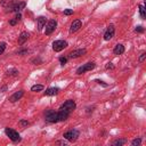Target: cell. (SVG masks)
I'll return each mask as SVG.
<instances>
[{"instance_id":"1f68e13d","label":"cell","mask_w":146,"mask_h":146,"mask_svg":"<svg viewBox=\"0 0 146 146\" xmlns=\"http://www.w3.org/2000/svg\"><path fill=\"white\" fill-rule=\"evenodd\" d=\"M106 68H111V70H113V68H114V66H113V64H112V63H108V64L106 65Z\"/></svg>"},{"instance_id":"2e32d148","label":"cell","mask_w":146,"mask_h":146,"mask_svg":"<svg viewBox=\"0 0 146 146\" xmlns=\"http://www.w3.org/2000/svg\"><path fill=\"white\" fill-rule=\"evenodd\" d=\"M113 52H114V55H121V54L124 52V47L119 43V44H116L115 48L113 49Z\"/></svg>"},{"instance_id":"7c38bea8","label":"cell","mask_w":146,"mask_h":146,"mask_svg":"<svg viewBox=\"0 0 146 146\" xmlns=\"http://www.w3.org/2000/svg\"><path fill=\"white\" fill-rule=\"evenodd\" d=\"M58 92H59V89L56 88V87H52V88L47 89V90L44 91V95H46V96H55V95H57Z\"/></svg>"},{"instance_id":"44dd1931","label":"cell","mask_w":146,"mask_h":146,"mask_svg":"<svg viewBox=\"0 0 146 146\" xmlns=\"http://www.w3.org/2000/svg\"><path fill=\"white\" fill-rule=\"evenodd\" d=\"M140 143H141V139L140 138H137V139H133L131 141V145L132 146H137V145H140Z\"/></svg>"},{"instance_id":"484cf974","label":"cell","mask_w":146,"mask_h":146,"mask_svg":"<svg viewBox=\"0 0 146 146\" xmlns=\"http://www.w3.org/2000/svg\"><path fill=\"white\" fill-rule=\"evenodd\" d=\"M59 62H60L62 65H65L66 62H67V58H65V57H59Z\"/></svg>"},{"instance_id":"f546056e","label":"cell","mask_w":146,"mask_h":146,"mask_svg":"<svg viewBox=\"0 0 146 146\" xmlns=\"http://www.w3.org/2000/svg\"><path fill=\"white\" fill-rule=\"evenodd\" d=\"M16 23H17V21H16L15 18H14V19H10V21H9V24H10V25H15Z\"/></svg>"},{"instance_id":"d4e9b609","label":"cell","mask_w":146,"mask_h":146,"mask_svg":"<svg viewBox=\"0 0 146 146\" xmlns=\"http://www.w3.org/2000/svg\"><path fill=\"white\" fill-rule=\"evenodd\" d=\"M73 14V10L72 9H64V15H72Z\"/></svg>"},{"instance_id":"5bb4252c","label":"cell","mask_w":146,"mask_h":146,"mask_svg":"<svg viewBox=\"0 0 146 146\" xmlns=\"http://www.w3.org/2000/svg\"><path fill=\"white\" fill-rule=\"evenodd\" d=\"M27 39H29V33L27 32H22L21 35L18 36V44H23Z\"/></svg>"},{"instance_id":"7402d4cb","label":"cell","mask_w":146,"mask_h":146,"mask_svg":"<svg viewBox=\"0 0 146 146\" xmlns=\"http://www.w3.org/2000/svg\"><path fill=\"white\" fill-rule=\"evenodd\" d=\"M5 49H6V43H5V42H1V43H0V55L5 51Z\"/></svg>"},{"instance_id":"8fae6325","label":"cell","mask_w":146,"mask_h":146,"mask_svg":"<svg viewBox=\"0 0 146 146\" xmlns=\"http://www.w3.org/2000/svg\"><path fill=\"white\" fill-rule=\"evenodd\" d=\"M82 26V23H81V21L80 19H76V21H74L72 24H71V29H70V32L71 33H73V32H76L80 27Z\"/></svg>"},{"instance_id":"52a82bcc","label":"cell","mask_w":146,"mask_h":146,"mask_svg":"<svg viewBox=\"0 0 146 146\" xmlns=\"http://www.w3.org/2000/svg\"><path fill=\"white\" fill-rule=\"evenodd\" d=\"M56 26H57V22L55 21V19H50L47 24H46V30H44V33L46 34H51L54 31H55V29H56Z\"/></svg>"},{"instance_id":"4dcf8cb0","label":"cell","mask_w":146,"mask_h":146,"mask_svg":"<svg viewBox=\"0 0 146 146\" xmlns=\"http://www.w3.org/2000/svg\"><path fill=\"white\" fill-rule=\"evenodd\" d=\"M27 52V50L26 49H23V50H19L18 51V55H24V54H26Z\"/></svg>"},{"instance_id":"d6a6232c","label":"cell","mask_w":146,"mask_h":146,"mask_svg":"<svg viewBox=\"0 0 146 146\" xmlns=\"http://www.w3.org/2000/svg\"><path fill=\"white\" fill-rule=\"evenodd\" d=\"M96 82H98L99 84H103L104 87H107V84H106V83H104V82H103V81H100V80H96Z\"/></svg>"},{"instance_id":"d6986e66","label":"cell","mask_w":146,"mask_h":146,"mask_svg":"<svg viewBox=\"0 0 146 146\" xmlns=\"http://www.w3.org/2000/svg\"><path fill=\"white\" fill-rule=\"evenodd\" d=\"M139 14H140V17H141L143 19H145L146 14H145V8H144L143 5H139Z\"/></svg>"},{"instance_id":"ffe728a7","label":"cell","mask_w":146,"mask_h":146,"mask_svg":"<svg viewBox=\"0 0 146 146\" xmlns=\"http://www.w3.org/2000/svg\"><path fill=\"white\" fill-rule=\"evenodd\" d=\"M17 74H18V71L15 70V68H11V70L7 71V75H17Z\"/></svg>"},{"instance_id":"9c48e42d","label":"cell","mask_w":146,"mask_h":146,"mask_svg":"<svg viewBox=\"0 0 146 146\" xmlns=\"http://www.w3.org/2000/svg\"><path fill=\"white\" fill-rule=\"evenodd\" d=\"M86 52H87V50L84 48H82V49H75V50H73V51H71L68 54V57L70 58H78V57L84 55Z\"/></svg>"},{"instance_id":"30bf717a","label":"cell","mask_w":146,"mask_h":146,"mask_svg":"<svg viewBox=\"0 0 146 146\" xmlns=\"http://www.w3.org/2000/svg\"><path fill=\"white\" fill-rule=\"evenodd\" d=\"M23 95H24V90H18V91H16L15 94H13V95L9 97V102L15 103V102L19 100V99L23 97Z\"/></svg>"},{"instance_id":"f1b7e54d","label":"cell","mask_w":146,"mask_h":146,"mask_svg":"<svg viewBox=\"0 0 146 146\" xmlns=\"http://www.w3.org/2000/svg\"><path fill=\"white\" fill-rule=\"evenodd\" d=\"M21 18H22V15H21V14H19V13H17V15H16V16H15V19H16V21H17V22H18V21H19V19H21Z\"/></svg>"},{"instance_id":"9a60e30c","label":"cell","mask_w":146,"mask_h":146,"mask_svg":"<svg viewBox=\"0 0 146 146\" xmlns=\"http://www.w3.org/2000/svg\"><path fill=\"white\" fill-rule=\"evenodd\" d=\"M44 25H46V17L40 16V17L38 18V30L41 31V30L44 27Z\"/></svg>"},{"instance_id":"8992f818","label":"cell","mask_w":146,"mask_h":146,"mask_svg":"<svg viewBox=\"0 0 146 146\" xmlns=\"http://www.w3.org/2000/svg\"><path fill=\"white\" fill-rule=\"evenodd\" d=\"M95 66H96V65H95L94 62H89V63H87V64L80 66V67L76 70V74H83V73L87 72V71H91L92 68H95Z\"/></svg>"},{"instance_id":"3957f363","label":"cell","mask_w":146,"mask_h":146,"mask_svg":"<svg viewBox=\"0 0 146 146\" xmlns=\"http://www.w3.org/2000/svg\"><path fill=\"white\" fill-rule=\"evenodd\" d=\"M75 107H76V104L73 102V100H66L60 107H59V110H63V111H65V112H68L70 114L75 110Z\"/></svg>"},{"instance_id":"ac0fdd59","label":"cell","mask_w":146,"mask_h":146,"mask_svg":"<svg viewBox=\"0 0 146 146\" xmlns=\"http://www.w3.org/2000/svg\"><path fill=\"white\" fill-rule=\"evenodd\" d=\"M43 89V86L42 84H34L31 87V90L32 91H41Z\"/></svg>"},{"instance_id":"5b68a950","label":"cell","mask_w":146,"mask_h":146,"mask_svg":"<svg viewBox=\"0 0 146 146\" xmlns=\"http://www.w3.org/2000/svg\"><path fill=\"white\" fill-rule=\"evenodd\" d=\"M67 47V42L65 41V40H56V41H54V43H52V49H54V51H56V52H58V51H62L64 48H66Z\"/></svg>"},{"instance_id":"cb8c5ba5","label":"cell","mask_w":146,"mask_h":146,"mask_svg":"<svg viewBox=\"0 0 146 146\" xmlns=\"http://www.w3.org/2000/svg\"><path fill=\"white\" fill-rule=\"evenodd\" d=\"M56 144H57V145H64V146H65V145L68 144V141H66V140H57Z\"/></svg>"},{"instance_id":"7a4b0ae2","label":"cell","mask_w":146,"mask_h":146,"mask_svg":"<svg viewBox=\"0 0 146 146\" xmlns=\"http://www.w3.org/2000/svg\"><path fill=\"white\" fill-rule=\"evenodd\" d=\"M63 137L68 141H75L78 139V137H79V131L76 129H71V130L66 131Z\"/></svg>"},{"instance_id":"277c9868","label":"cell","mask_w":146,"mask_h":146,"mask_svg":"<svg viewBox=\"0 0 146 146\" xmlns=\"http://www.w3.org/2000/svg\"><path fill=\"white\" fill-rule=\"evenodd\" d=\"M5 132H6V135L9 137L10 140H13V141H15V143L21 140L19 133H18L17 131H15L14 129H11V128H6V129H5Z\"/></svg>"},{"instance_id":"6da1fadb","label":"cell","mask_w":146,"mask_h":146,"mask_svg":"<svg viewBox=\"0 0 146 146\" xmlns=\"http://www.w3.org/2000/svg\"><path fill=\"white\" fill-rule=\"evenodd\" d=\"M44 120L49 123H55L58 122V116H57V112L54 110H47L44 112Z\"/></svg>"},{"instance_id":"83f0119b","label":"cell","mask_w":146,"mask_h":146,"mask_svg":"<svg viewBox=\"0 0 146 146\" xmlns=\"http://www.w3.org/2000/svg\"><path fill=\"white\" fill-rule=\"evenodd\" d=\"M19 124H21V125H27V124H29V122H27V121H25V120H21V121H19Z\"/></svg>"},{"instance_id":"4fadbf2b","label":"cell","mask_w":146,"mask_h":146,"mask_svg":"<svg viewBox=\"0 0 146 146\" xmlns=\"http://www.w3.org/2000/svg\"><path fill=\"white\" fill-rule=\"evenodd\" d=\"M24 7H25V2H24V1H18V2H16V5L13 7V11L18 13V11H21Z\"/></svg>"},{"instance_id":"ba28073f","label":"cell","mask_w":146,"mask_h":146,"mask_svg":"<svg viewBox=\"0 0 146 146\" xmlns=\"http://www.w3.org/2000/svg\"><path fill=\"white\" fill-rule=\"evenodd\" d=\"M114 33H115V27H114L113 24H110L107 30H106V32L104 33V40H106V41L111 40L114 36Z\"/></svg>"},{"instance_id":"4316f807","label":"cell","mask_w":146,"mask_h":146,"mask_svg":"<svg viewBox=\"0 0 146 146\" xmlns=\"http://www.w3.org/2000/svg\"><path fill=\"white\" fill-rule=\"evenodd\" d=\"M135 31H136V32H139V33H143V32H144V27H143V26H137V27L135 29Z\"/></svg>"},{"instance_id":"603a6c76","label":"cell","mask_w":146,"mask_h":146,"mask_svg":"<svg viewBox=\"0 0 146 146\" xmlns=\"http://www.w3.org/2000/svg\"><path fill=\"white\" fill-rule=\"evenodd\" d=\"M145 57H146V52H143V54L140 55V57H139L138 62H139V63H143V62H144V59H145Z\"/></svg>"},{"instance_id":"e0dca14e","label":"cell","mask_w":146,"mask_h":146,"mask_svg":"<svg viewBox=\"0 0 146 146\" xmlns=\"http://www.w3.org/2000/svg\"><path fill=\"white\" fill-rule=\"evenodd\" d=\"M125 143H127V139H116V140L113 141V145L114 146H121V145H123Z\"/></svg>"}]
</instances>
